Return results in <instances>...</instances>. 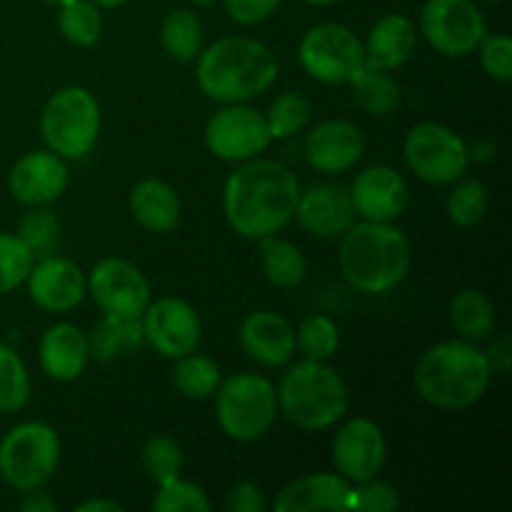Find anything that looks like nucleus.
<instances>
[{"label": "nucleus", "instance_id": "nucleus-11", "mask_svg": "<svg viewBox=\"0 0 512 512\" xmlns=\"http://www.w3.org/2000/svg\"><path fill=\"white\" fill-rule=\"evenodd\" d=\"M420 33L435 53L465 58L478 50L480 40L488 35V25L473 0H425Z\"/></svg>", "mask_w": 512, "mask_h": 512}, {"label": "nucleus", "instance_id": "nucleus-4", "mask_svg": "<svg viewBox=\"0 0 512 512\" xmlns=\"http://www.w3.org/2000/svg\"><path fill=\"white\" fill-rule=\"evenodd\" d=\"M340 240V270L358 293H390L408 278L413 248L408 235L393 223H353Z\"/></svg>", "mask_w": 512, "mask_h": 512}, {"label": "nucleus", "instance_id": "nucleus-52", "mask_svg": "<svg viewBox=\"0 0 512 512\" xmlns=\"http://www.w3.org/2000/svg\"><path fill=\"white\" fill-rule=\"evenodd\" d=\"M40 3H48V5H63V3H68V0H40Z\"/></svg>", "mask_w": 512, "mask_h": 512}, {"label": "nucleus", "instance_id": "nucleus-34", "mask_svg": "<svg viewBox=\"0 0 512 512\" xmlns=\"http://www.w3.org/2000/svg\"><path fill=\"white\" fill-rule=\"evenodd\" d=\"M30 400V375L23 358L10 348L8 343H0V413H18Z\"/></svg>", "mask_w": 512, "mask_h": 512}, {"label": "nucleus", "instance_id": "nucleus-9", "mask_svg": "<svg viewBox=\"0 0 512 512\" xmlns=\"http://www.w3.org/2000/svg\"><path fill=\"white\" fill-rule=\"evenodd\" d=\"M300 68L325 85L353 83L365 68L363 40L343 23L313 25L298 45Z\"/></svg>", "mask_w": 512, "mask_h": 512}, {"label": "nucleus", "instance_id": "nucleus-31", "mask_svg": "<svg viewBox=\"0 0 512 512\" xmlns=\"http://www.w3.org/2000/svg\"><path fill=\"white\" fill-rule=\"evenodd\" d=\"M223 383V373L220 365L213 358L200 353H188L183 358L175 360L173 368V385L183 398L190 400H205L213 398L218 385Z\"/></svg>", "mask_w": 512, "mask_h": 512}, {"label": "nucleus", "instance_id": "nucleus-38", "mask_svg": "<svg viewBox=\"0 0 512 512\" xmlns=\"http://www.w3.org/2000/svg\"><path fill=\"white\" fill-rule=\"evenodd\" d=\"M490 205V195L480 180H463L455 185L448 198V215L458 228H475L485 218Z\"/></svg>", "mask_w": 512, "mask_h": 512}, {"label": "nucleus", "instance_id": "nucleus-35", "mask_svg": "<svg viewBox=\"0 0 512 512\" xmlns=\"http://www.w3.org/2000/svg\"><path fill=\"white\" fill-rule=\"evenodd\" d=\"M340 348L338 323L328 315H310L295 330V350L308 360H323L328 363Z\"/></svg>", "mask_w": 512, "mask_h": 512}, {"label": "nucleus", "instance_id": "nucleus-1", "mask_svg": "<svg viewBox=\"0 0 512 512\" xmlns=\"http://www.w3.org/2000/svg\"><path fill=\"white\" fill-rule=\"evenodd\" d=\"M300 190L295 173L283 163L250 158L225 180V220L245 240L278 235L293 223Z\"/></svg>", "mask_w": 512, "mask_h": 512}, {"label": "nucleus", "instance_id": "nucleus-19", "mask_svg": "<svg viewBox=\"0 0 512 512\" xmlns=\"http://www.w3.org/2000/svg\"><path fill=\"white\" fill-rule=\"evenodd\" d=\"M348 190L355 215L363 220H375V223H395L410 203L408 183L390 165L365 168Z\"/></svg>", "mask_w": 512, "mask_h": 512}, {"label": "nucleus", "instance_id": "nucleus-48", "mask_svg": "<svg viewBox=\"0 0 512 512\" xmlns=\"http://www.w3.org/2000/svg\"><path fill=\"white\" fill-rule=\"evenodd\" d=\"M75 512H123V505L115 500H85L75 505Z\"/></svg>", "mask_w": 512, "mask_h": 512}, {"label": "nucleus", "instance_id": "nucleus-8", "mask_svg": "<svg viewBox=\"0 0 512 512\" xmlns=\"http://www.w3.org/2000/svg\"><path fill=\"white\" fill-rule=\"evenodd\" d=\"M60 463V438L48 423L28 420L0 440V475L18 493L43 488Z\"/></svg>", "mask_w": 512, "mask_h": 512}, {"label": "nucleus", "instance_id": "nucleus-28", "mask_svg": "<svg viewBox=\"0 0 512 512\" xmlns=\"http://www.w3.org/2000/svg\"><path fill=\"white\" fill-rule=\"evenodd\" d=\"M450 323L458 330L460 338L480 340L488 338L495 330V305L483 290L465 288L450 300Z\"/></svg>", "mask_w": 512, "mask_h": 512}, {"label": "nucleus", "instance_id": "nucleus-24", "mask_svg": "<svg viewBox=\"0 0 512 512\" xmlns=\"http://www.w3.org/2000/svg\"><path fill=\"white\" fill-rule=\"evenodd\" d=\"M418 45V28L403 13H388L370 28L365 38V65L395 70L408 63Z\"/></svg>", "mask_w": 512, "mask_h": 512}, {"label": "nucleus", "instance_id": "nucleus-15", "mask_svg": "<svg viewBox=\"0 0 512 512\" xmlns=\"http://www.w3.org/2000/svg\"><path fill=\"white\" fill-rule=\"evenodd\" d=\"M335 473L358 485L378 478L388 460V443L378 423L370 418H353L335 433L330 445Z\"/></svg>", "mask_w": 512, "mask_h": 512}, {"label": "nucleus", "instance_id": "nucleus-45", "mask_svg": "<svg viewBox=\"0 0 512 512\" xmlns=\"http://www.w3.org/2000/svg\"><path fill=\"white\" fill-rule=\"evenodd\" d=\"M485 358H488L493 375H508L510 370H512V340H510V333L498 335V338L493 340V345H490V348L485 350Z\"/></svg>", "mask_w": 512, "mask_h": 512}, {"label": "nucleus", "instance_id": "nucleus-5", "mask_svg": "<svg viewBox=\"0 0 512 512\" xmlns=\"http://www.w3.org/2000/svg\"><path fill=\"white\" fill-rule=\"evenodd\" d=\"M278 393V413L300 430H328L345 418L350 408V393L343 375L323 360H308L293 365L283 375Z\"/></svg>", "mask_w": 512, "mask_h": 512}, {"label": "nucleus", "instance_id": "nucleus-41", "mask_svg": "<svg viewBox=\"0 0 512 512\" xmlns=\"http://www.w3.org/2000/svg\"><path fill=\"white\" fill-rule=\"evenodd\" d=\"M400 508V490L385 480H365L353 485V512H393Z\"/></svg>", "mask_w": 512, "mask_h": 512}, {"label": "nucleus", "instance_id": "nucleus-47", "mask_svg": "<svg viewBox=\"0 0 512 512\" xmlns=\"http://www.w3.org/2000/svg\"><path fill=\"white\" fill-rule=\"evenodd\" d=\"M495 153H498V145L493 140H475L473 145H468L470 163H490Z\"/></svg>", "mask_w": 512, "mask_h": 512}, {"label": "nucleus", "instance_id": "nucleus-16", "mask_svg": "<svg viewBox=\"0 0 512 512\" xmlns=\"http://www.w3.org/2000/svg\"><path fill=\"white\" fill-rule=\"evenodd\" d=\"M28 295L45 313H70L88 295V275L78 263L60 255H45L33 263L28 280Z\"/></svg>", "mask_w": 512, "mask_h": 512}, {"label": "nucleus", "instance_id": "nucleus-40", "mask_svg": "<svg viewBox=\"0 0 512 512\" xmlns=\"http://www.w3.org/2000/svg\"><path fill=\"white\" fill-rule=\"evenodd\" d=\"M155 512H208L210 498L198 483L175 478L170 483L158 485V493L153 500Z\"/></svg>", "mask_w": 512, "mask_h": 512}, {"label": "nucleus", "instance_id": "nucleus-29", "mask_svg": "<svg viewBox=\"0 0 512 512\" xmlns=\"http://www.w3.org/2000/svg\"><path fill=\"white\" fill-rule=\"evenodd\" d=\"M205 43V30L193 10H173L160 25V45L178 63H193Z\"/></svg>", "mask_w": 512, "mask_h": 512}, {"label": "nucleus", "instance_id": "nucleus-17", "mask_svg": "<svg viewBox=\"0 0 512 512\" xmlns=\"http://www.w3.org/2000/svg\"><path fill=\"white\" fill-rule=\"evenodd\" d=\"M68 183V165L60 155H55L48 148L23 155L8 175L10 195L25 208L53 205L55 200L63 198Z\"/></svg>", "mask_w": 512, "mask_h": 512}, {"label": "nucleus", "instance_id": "nucleus-23", "mask_svg": "<svg viewBox=\"0 0 512 512\" xmlns=\"http://www.w3.org/2000/svg\"><path fill=\"white\" fill-rule=\"evenodd\" d=\"M40 368L55 383H73L90 363L88 335L73 323L50 325L38 345Z\"/></svg>", "mask_w": 512, "mask_h": 512}, {"label": "nucleus", "instance_id": "nucleus-39", "mask_svg": "<svg viewBox=\"0 0 512 512\" xmlns=\"http://www.w3.org/2000/svg\"><path fill=\"white\" fill-rule=\"evenodd\" d=\"M18 235L25 240L30 250H33L35 258H45L55 250L60 240V220L53 210H48V205H40L33 208L23 220H20Z\"/></svg>", "mask_w": 512, "mask_h": 512}, {"label": "nucleus", "instance_id": "nucleus-51", "mask_svg": "<svg viewBox=\"0 0 512 512\" xmlns=\"http://www.w3.org/2000/svg\"><path fill=\"white\" fill-rule=\"evenodd\" d=\"M190 3H193L195 8H210V5H213L215 0H190Z\"/></svg>", "mask_w": 512, "mask_h": 512}, {"label": "nucleus", "instance_id": "nucleus-46", "mask_svg": "<svg viewBox=\"0 0 512 512\" xmlns=\"http://www.w3.org/2000/svg\"><path fill=\"white\" fill-rule=\"evenodd\" d=\"M20 510L23 512H55L58 510V503L45 493L43 488H35L23 493V503H20Z\"/></svg>", "mask_w": 512, "mask_h": 512}, {"label": "nucleus", "instance_id": "nucleus-20", "mask_svg": "<svg viewBox=\"0 0 512 512\" xmlns=\"http://www.w3.org/2000/svg\"><path fill=\"white\" fill-rule=\"evenodd\" d=\"M365 153V138L348 120H325L305 138V160L323 175L348 173Z\"/></svg>", "mask_w": 512, "mask_h": 512}, {"label": "nucleus", "instance_id": "nucleus-13", "mask_svg": "<svg viewBox=\"0 0 512 512\" xmlns=\"http://www.w3.org/2000/svg\"><path fill=\"white\" fill-rule=\"evenodd\" d=\"M88 293L103 315L140 318L153 300L148 278L125 258H103L88 275Z\"/></svg>", "mask_w": 512, "mask_h": 512}, {"label": "nucleus", "instance_id": "nucleus-7", "mask_svg": "<svg viewBox=\"0 0 512 512\" xmlns=\"http://www.w3.org/2000/svg\"><path fill=\"white\" fill-rule=\"evenodd\" d=\"M100 103L83 85L58 90L40 113V135L48 150L63 160H80L93 153L100 138Z\"/></svg>", "mask_w": 512, "mask_h": 512}, {"label": "nucleus", "instance_id": "nucleus-49", "mask_svg": "<svg viewBox=\"0 0 512 512\" xmlns=\"http://www.w3.org/2000/svg\"><path fill=\"white\" fill-rule=\"evenodd\" d=\"M93 5H98L100 10H113V8H120V5L130 3V0H90Z\"/></svg>", "mask_w": 512, "mask_h": 512}, {"label": "nucleus", "instance_id": "nucleus-30", "mask_svg": "<svg viewBox=\"0 0 512 512\" xmlns=\"http://www.w3.org/2000/svg\"><path fill=\"white\" fill-rule=\"evenodd\" d=\"M350 85H353L355 103L368 115H375V118H385L400 105V85L390 75V70L365 65Z\"/></svg>", "mask_w": 512, "mask_h": 512}, {"label": "nucleus", "instance_id": "nucleus-22", "mask_svg": "<svg viewBox=\"0 0 512 512\" xmlns=\"http://www.w3.org/2000/svg\"><path fill=\"white\" fill-rule=\"evenodd\" d=\"M353 483L338 473H315L285 485L275 498V512H350Z\"/></svg>", "mask_w": 512, "mask_h": 512}, {"label": "nucleus", "instance_id": "nucleus-53", "mask_svg": "<svg viewBox=\"0 0 512 512\" xmlns=\"http://www.w3.org/2000/svg\"><path fill=\"white\" fill-rule=\"evenodd\" d=\"M490 3H503V0H490Z\"/></svg>", "mask_w": 512, "mask_h": 512}, {"label": "nucleus", "instance_id": "nucleus-44", "mask_svg": "<svg viewBox=\"0 0 512 512\" xmlns=\"http://www.w3.org/2000/svg\"><path fill=\"white\" fill-rule=\"evenodd\" d=\"M225 508L230 512H263L265 510V493L260 485L243 480V483L233 485L225 495Z\"/></svg>", "mask_w": 512, "mask_h": 512}, {"label": "nucleus", "instance_id": "nucleus-14", "mask_svg": "<svg viewBox=\"0 0 512 512\" xmlns=\"http://www.w3.org/2000/svg\"><path fill=\"white\" fill-rule=\"evenodd\" d=\"M140 323H143L145 345L168 360H178L198 350L203 338L198 310L183 298L150 300L145 313L140 315Z\"/></svg>", "mask_w": 512, "mask_h": 512}, {"label": "nucleus", "instance_id": "nucleus-42", "mask_svg": "<svg viewBox=\"0 0 512 512\" xmlns=\"http://www.w3.org/2000/svg\"><path fill=\"white\" fill-rule=\"evenodd\" d=\"M480 65L498 83L512 80V38L505 33L485 35L478 45Z\"/></svg>", "mask_w": 512, "mask_h": 512}, {"label": "nucleus", "instance_id": "nucleus-6", "mask_svg": "<svg viewBox=\"0 0 512 512\" xmlns=\"http://www.w3.org/2000/svg\"><path fill=\"white\" fill-rule=\"evenodd\" d=\"M278 415V393L265 375L235 373L215 390V418L235 443L265 438Z\"/></svg>", "mask_w": 512, "mask_h": 512}, {"label": "nucleus", "instance_id": "nucleus-36", "mask_svg": "<svg viewBox=\"0 0 512 512\" xmlns=\"http://www.w3.org/2000/svg\"><path fill=\"white\" fill-rule=\"evenodd\" d=\"M143 470L155 485H165L170 480L180 478L185 465L183 448L178 445V440L168 438V435H153V438L145 440L143 453Z\"/></svg>", "mask_w": 512, "mask_h": 512}, {"label": "nucleus", "instance_id": "nucleus-21", "mask_svg": "<svg viewBox=\"0 0 512 512\" xmlns=\"http://www.w3.org/2000/svg\"><path fill=\"white\" fill-rule=\"evenodd\" d=\"M238 340L243 353L263 368H283L295 355V328L285 315L255 310L240 323Z\"/></svg>", "mask_w": 512, "mask_h": 512}, {"label": "nucleus", "instance_id": "nucleus-26", "mask_svg": "<svg viewBox=\"0 0 512 512\" xmlns=\"http://www.w3.org/2000/svg\"><path fill=\"white\" fill-rule=\"evenodd\" d=\"M145 345L143 323L140 318H118V315H103L95 323L93 333L88 335L90 358L98 363L125 358L130 353H138Z\"/></svg>", "mask_w": 512, "mask_h": 512}, {"label": "nucleus", "instance_id": "nucleus-12", "mask_svg": "<svg viewBox=\"0 0 512 512\" xmlns=\"http://www.w3.org/2000/svg\"><path fill=\"white\" fill-rule=\"evenodd\" d=\"M270 143L265 115L253 105L225 103L205 125V148L225 163L258 158Z\"/></svg>", "mask_w": 512, "mask_h": 512}, {"label": "nucleus", "instance_id": "nucleus-50", "mask_svg": "<svg viewBox=\"0 0 512 512\" xmlns=\"http://www.w3.org/2000/svg\"><path fill=\"white\" fill-rule=\"evenodd\" d=\"M305 3L320 5V8H323V5H335V3H340V0H305Z\"/></svg>", "mask_w": 512, "mask_h": 512}, {"label": "nucleus", "instance_id": "nucleus-10", "mask_svg": "<svg viewBox=\"0 0 512 512\" xmlns=\"http://www.w3.org/2000/svg\"><path fill=\"white\" fill-rule=\"evenodd\" d=\"M403 155L415 178L428 185H453L468 173V143L443 123H418L408 130Z\"/></svg>", "mask_w": 512, "mask_h": 512}, {"label": "nucleus", "instance_id": "nucleus-33", "mask_svg": "<svg viewBox=\"0 0 512 512\" xmlns=\"http://www.w3.org/2000/svg\"><path fill=\"white\" fill-rule=\"evenodd\" d=\"M310 113H313V108H310V100L305 95L293 93V90L280 93L270 103L268 113H263L270 140L295 138L298 133H303L310 123Z\"/></svg>", "mask_w": 512, "mask_h": 512}, {"label": "nucleus", "instance_id": "nucleus-32", "mask_svg": "<svg viewBox=\"0 0 512 512\" xmlns=\"http://www.w3.org/2000/svg\"><path fill=\"white\" fill-rule=\"evenodd\" d=\"M58 30L75 48H93L103 38V15L90 0H68L58 5Z\"/></svg>", "mask_w": 512, "mask_h": 512}, {"label": "nucleus", "instance_id": "nucleus-18", "mask_svg": "<svg viewBox=\"0 0 512 512\" xmlns=\"http://www.w3.org/2000/svg\"><path fill=\"white\" fill-rule=\"evenodd\" d=\"M355 208L350 200V190L338 183H318L308 190H300L295 205V220L305 233L320 240L343 238L355 223Z\"/></svg>", "mask_w": 512, "mask_h": 512}, {"label": "nucleus", "instance_id": "nucleus-37", "mask_svg": "<svg viewBox=\"0 0 512 512\" xmlns=\"http://www.w3.org/2000/svg\"><path fill=\"white\" fill-rule=\"evenodd\" d=\"M33 263V250L25 245L20 235L0 233V295H8L20 288L28 280Z\"/></svg>", "mask_w": 512, "mask_h": 512}, {"label": "nucleus", "instance_id": "nucleus-43", "mask_svg": "<svg viewBox=\"0 0 512 512\" xmlns=\"http://www.w3.org/2000/svg\"><path fill=\"white\" fill-rule=\"evenodd\" d=\"M225 13L238 25H260L280 8L283 0H223Z\"/></svg>", "mask_w": 512, "mask_h": 512}, {"label": "nucleus", "instance_id": "nucleus-27", "mask_svg": "<svg viewBox=\"0 0 512 512\" xmlns=\"http://www.w3.org/2000/svg\"><path fill=\"white\" fill-rule=\"evenodd\" d=\"M258 253L263 273L275 288H298L308 275V258L290 240L268 235L258 240Z\"/></svg>", "mask_w": 512, "mask_h": 512}, {"label": "nucleus", "instance_id": "nucleus-25", "mask_svg": "<svg viewBox=\"0 0 512 512\" xmlns=\"http://www.w3.org/2000/svg\"><path fill=\"white\" fill-rule=\"evenodd\" d=\"M180 198L165 180L145 178L130 193V213L150 233H170L180 223Z\"/></svg>", "mask_w": 512, "mask_h": 512}, {"label": "nucleus", "instance_id": "nucleus-2", "mask_svg": "<svg viewBox=\"0 0 512 512\" xmlns=\"http://www.w3.org/2000/svg\"><path fill=\"white\" fill-rule=\"evenodd\" d=\"M280 63L265 43L243 35L220 38L195 58V78L215 103H245L278 80Z\"/></svg>", "mask_w": 512, "mask_h": 512}, {"label": "nucleus", "instance_id": "nucleus-3", "mask_svg": "<svg viewBox=\"0 0 512 512\" xmlns=\"http://www.w3.org/2000/svg\"><path fill=\"white\" fill-rule=\"evenodd\" d=\"M493 370L485 350L473 340H445L420 355L413 383L420 398L438 410L460 413L473 408L488 393Z\"/></svg>", "mask_w": 512, "mask_h": 512}]
</instances>
